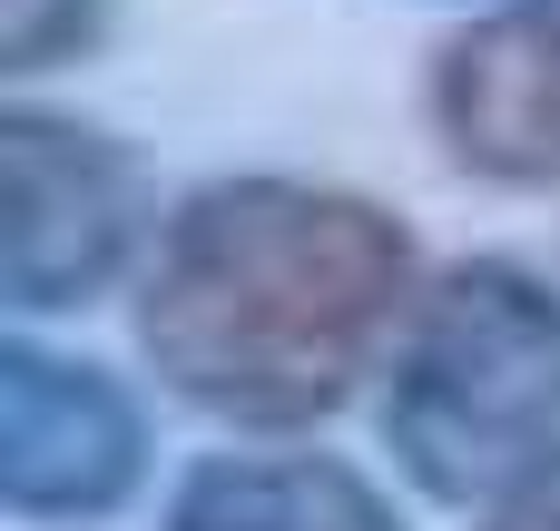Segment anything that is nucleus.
<instances>
[{
    "mask_svg": "<svg viewBox=\"0 0 560 531\" xmlns=\"http://www.w3.org/2000/svg\"><path fill=\"white\" fill-rule=\"evenodd\" d=\"M433 138L463 177L560 187V0H502L433 49Z\"/></svg>",
    "mask_w": 560,
    "mask_h": 531,
    "instance_id": "nucleus-5",
    "label": "nucleus"
},
{
    "mask_svg": "<svg viewBox=\"0 0 560 531\" xmlns=\"http://www.w3.org/2000/svg\"><path fill=\"white\" fill-rule=\"evenodd\" d=\"M138 473L148 424L98 365L39 345L0 355V503L20 522H98L138 493Z\"/></svg>",
    "mask_w": 560,
    "mask_h": 531,
    "instance_id": "nucleus-4",
    "label": "nucleus"
},
{
    "mask_svg": "<svg viewBox=\"0 0 560 531\" xmlns=\"http://www.w3.org/2000/svg\"><path fill=\"white\" fill-rule=\"evenodd\" d=\"M98 30H108V0H0V69L10 79L69 69L98 49Z\"/></svg>",
    "mask_w": 560,
    "mask_h": 531,
    "instance_id": "nucleus-7",
    "label": "nucleus"
},
{
    "mask_svg": "<svg viewBox=\"0 0 560 531\" xmlns=\"http://www.w3.org/2000/svg\"><path fill=\"white\" fill-rule=\"evenodd\" d=\"M384 443L453 512L560 503V286L472 256L443 266L384 365Z\"/></svg>",
    "mask_w": 560,
    "mask_h": 531,
    "instance_id": "nucleus-2",
    "label": "nucleus"
},
{
    "mask_svg": "<svg viewBox=\"0 0 560 531\" xmlns=\"http://www.w3.org/2000/svg\"><path fill=\"white\" fill-rule=\"evenodd\" d=\"M148 236V168L79 118H0V276L20 315L89 305Z\"/></svg>",
    "mask_w": 560,
    "mask_h": 531,
    "instance_id": "nucleus-3",
    "label": "nucleus"
},
{
    "mask_svg": "<svg viewBox=\"0 0 560 531\" xmlns=\"http://www.w3.org/2000/svg\"><path fill=\"white\" fill-rule=\"evenodd\" d=\"M167 531H404V522L335 453H217L177 483Z\"/></svg>",
    "mask_w": 560,
    "mask_h": 531,
    "instance_id": "nucleus-6",
    "label": "nucleus"
},
{
    "mask_svg": "<svg viewBox=\"0 0 560 531\" xmlns=\"http://www.w3.org/2000/svg\"><path fill=\"white\" fill-rule=\"evenodd\" d=\"M413 296L394 207L325 177H217L177 197L138 266V345L177 404L285 434L335 414L404 345Z\"/></svg>",
    "mask_w": 560,
    "mask_h": 531,
    "instance_id": "nucleus-1",
    "label": "nucleus"
},
{
    "mask_svg": "<svg viewBox=\"0 0 560 531\" xmlns=\"http://www.w3.org/2000/svg\"><path fill=\"white\" fill-rule=\"evenodd\" d=\"M492 531H560V503H532V512H502Z\"/></svg>",
    "mask_w": 560,
    "mask_h": 531,
    "instance_id": "nucleus-8",
    "label": "nucleus"
}]
</instances>
